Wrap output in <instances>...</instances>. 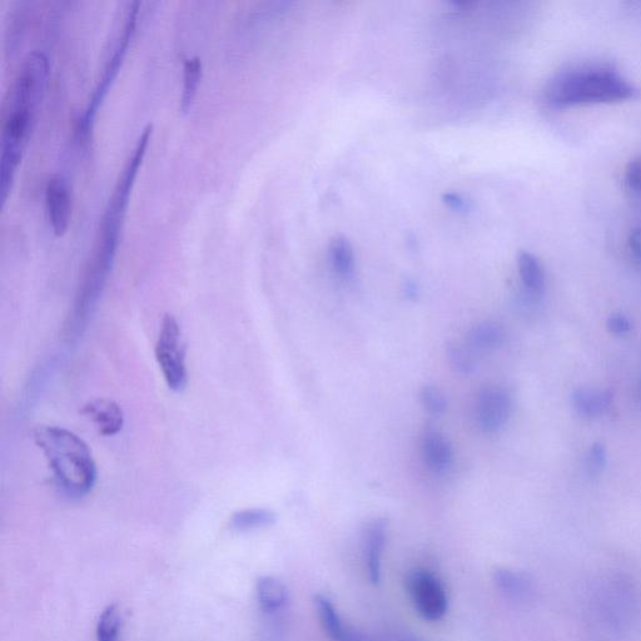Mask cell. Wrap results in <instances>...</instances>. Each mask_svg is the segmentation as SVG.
Masks as SVG:
<instances>
[{
  "label": "cell",
  "mask_w": 641,
  "mask_h": 641,
  "mask_svg": "<svg viewBox=\"0 0 641 641\" xmlns=\"http://www.w3.org/2000/svg\"><path fill=\"white\" fill-rule=\"evenodd\" d=\"M49 63L46 54L33 51L23 59L4 94L0 134V195L6 202L22 161L46 91Z\"/></svg>",
  "instance_id": "1"
},
{
  "label": "cell",
  "mask_w": 641,
  "mask_h": 641,
  "mask_svg": "<svg viewBox=\"0 0 641 641\" xmlns=\"http://www.w3.org/2000/svg\"><path fill=\"white\" fill-rule=\"evenodd\" d=\"M152 132V124H147L142 129L104 207L96 241H94L91 257L84 268L76 297V306L84 312L94 311L106 287L109 272L117 255L119 236L126 217L129 197L132 195L139 167L142 166L143 158L146 156Z\"/></svg>",
  "instance_id": "2"
},
{
  "label": "cell",
  "mask_w": 641,
  "mask_h": 641,
  "mask_svg": "<svg viewBox=\"0 0 641 641\" xmlns=\"http://www.w3.org/2000/svg\"><path fill=\"white\" fill-rule=\"evenodd\" d=\"M33 439L63 494L83 498L91 493L97 483V465L81 437L63 427L41 426L34 430Z\"/></svg>",
  "instance_id": "3"
},
{
  "label": "cell",
  "mask_w": 641,
  "mask_h": 641,
  "mask_svg": "<svg viewBox=\"0 0 641 641\" xmlns=\"http://www.w3.org/2000/svg\"><path fill=\"white\" fill-rule=\"evenodd\" d=\"M639 91L628 79L610 68L591 67L561 74L551 81L546 99L553 107L629 101Z\"/></svg>",
  "instance_id": "4"
},
{
  "label": "cell",
  "mask_w": 641,
  "mask_h": 641,
  "mask_svg": "<svg viewBox=\"0 0 641 641\" xmlns=\"http://www.w3.org/2000/svg\"><path fill=\"white\" fill-rule=\"evenodd\" d=\"M138 9V2L128 3L126 14L122 19V26H119L117 33L114 34L101 76L98 78L96 87H94L91 97H89L87 107L84 109L82 119L79 121L83 136L87 137L89 131H91L98 108L101 106L104 97L107 96L108 89L111 87L114 78L117 77L124 58H126L129 44H131L134 32H136Z\"/></svg>",
  "instance_id": "5"
},
{
  "label": "cell",
  "mask_w": 641,
  "mask_h": 641,
  "mask_svg": "<svg viewBox=\"0 0 641 641\" xmlns=\"http://www.w3.org/2000/svg\"><path fill=\"white\" fill-rule=\"evenodd\" d=\"M156 359L167 386L181 392L188 384L186 350L182 344L180 324L173 315L163 317L156 344Z\"/></svg>",
  "instance_id": "6"
},
{
  "label": "cell",
  "mask_w": 641,
  "mask_h": 641,
  "mask_svg": "<svg viewBox=\"0 0 641 641\" xmlns=\"http://www.w3.org/2000/svg\"><path fill=\"white\" fill-rule=\"evenodd\" d=\"M407 589L422 618L427 621L444 618L447 611L446 591L434 574L426 570H415L407 578Z\"/></svg>",
  "instance_id": "7"
},
{
  "label": "cell",
  "mask_w": 641,
  "mask_h": 641,
  "mask_svg": "<svg viewBox=\"0 0 641 641\" xmlns=\"http://www.w3.org/2000/svg\"><path fill=\"white\" fill-rule=\"evenodd\" d=\"M511 414V397L499 386H488L481 390L477 399V421L488 434L499 431L508 422Z\"/></svg>",
  "instance_id": "8"
},
{
  "label": "cell",
  "mask_w": 641,
  "mask_h": 641,
  "mask_svg": "<svg viewBox=\"0 0 641 641\" xmlns=\"http://www.w3.org/2000/svg\"><path fill=\"white\" fill-rule=\"evenodd\" d=\"M46 205L54 233L62 236L67 231L72 217V193L68 181L59 173L48 178Z\"/></svg>",
  "instance_id": "9"
},
{
  "label": "cell",
  "mask_w": 641,
  "mask_h": 641,
  "mask_svg": "<svg viewBox=\"0 0 641 641\" xmlns=\"http://www.w3.org/2000/svg\"><path fill=\"white\" fill-rule=\"evenodd\" d=\"M82 414L96 425L102 436L117 435L124 424L122 407L116 401L106 399V397L87 402L83 406Z\"/></svg>",
  "instance_id": "10"
},
{
  "label": "cell",
  "mask_w": 641,
  "mask_h": 641,
  "mask_svg": "<svg viewBox=\"0 0 641 641\" xmlns=\"http://www.w3.org/2000/svg\"><path fill=\"white\" fill-rule=\"evenodd\" d=\"M387 534V523L384 519L371 521L367 526L364 540L365 563L367 574L372 584L381 578V558L384 553Z\"/></svg>",
  "instance_id": "11"
},
{
  "label": "cell",
  "mask_w": 641,
  "mask_h": 641,
  "mask_svg": "<svg viewBox=\"0 0 641 641\" xmlns=\"http://www.w3.org/2000/svg\"><path fill=\"white\" fill-rule=\"evenodd\" d=\"M318 619L325 633L334 641H365L357 631L347 628L342 623L339 613L326 596L317 595L315 598Z\"/></svg>",
  "instance_id": "12"
},
{
  "label": "cell",
  "mask_w": 641,
  "mask_h": 641,
  "mask_svg": "<svg viewBox=\"0 0 641 641\" xmlns=\"http://www.w3.org/2000/svg\"><path fill=\"white\" fill-rule=\"evenodd\" d=\"M422 455L430 469L444 471L451 465L454 451L445 435L436 430H427L422 439Z\"/></svg>",
  "instance_id": "13"
},
{
  "label": "cell",
  "mask_w": 641,
  "mask_h": 641,
  "mask_svg": "<svg viewBox=\"0 0 641 641\" xmlns=\"http://www.w3.org/2000/svg\"><path fill=\"white\" fill-rule=\"evenodd\" d=\"M613 404V392L609 390L580 387L573 394V405L578 414L584 417L603 416Z\"/></svg>",
  "instance_id": "14"
},
{
  "label": "cell",
  "mask_w": 641,
  "mask_h": 641,
  "mask_svg": "<svg viewBox=\"0 0 641 641\" xmlns=\"http://www.w3.org/2000/svg\"><path fill=\"white\" fill-rule=\"evenodd\" d=\"M504 342V330L499 324L493 321L481 322V324L472 327L467 335L466 346L474 352H488L498 349Z\"/></svg>",
  "instance_id": "15"
},
{
  "label": "cell",
  "mask_w": 641,
  "mask_h": 641,
  "mask_svg": "<svg viewBox=\"0 0 641 641\" xmlns=\"http://www.w3.org/2000/svg\"><path fill=\"white\" fill-rule=\"evenodd\" d=\"M258 605L265 613H276L288 601V590L282 581L273 576H262L256 585Z\"/></svg>",
  "instance_id": "16"
},
{
  "label": "cell",
  "mask_w": 641,
  "mask_h": 641,
  "mask_svg": "<svg viewBox=\"0 0 641 641\" xmlns=\"http://www.w3.org/2000/svg\"><path fill=\"white\" fill-rule=\"evenodd\" d=\"M494 579L498 588L509 598L526 600L533 594V581L519 571L500 569L496 571Z\"/></svg>",
  "instance_id": "17"
},
{
  "label": "cell",
  "mask_w": 641,
  "mask_h": 641,
  "mask_svg": "<svg viewBox=\"0 0 641 641\" xmlns=\"http://www.w3.org/2000/svg\"><path fill=\"white\" fill-rule=\"evenodd\" d=\"M202 61L198 56H191L183 62V86L181 94L182 112L190 111L202 78Z\"/></svg>",
  "instance_id": "18"
},
{
  "label": "cell",
  "mask_w": 641,
  "mask_h": 641,
  "mask_svg": "<svg viewBox=\"0 0 641 641\" xmlns=\"http://www.w3.org/2000/svg\"><path fill=\"white\" fill-rule=\"evenodd\" d=\"M276 523V515L267 509H245L232 515L230 526L232 530L252 531L268 528Z\"/></svg>",
  "instance_id": "19"
},
{
  "label": "cell",
  "mask_w": 641,
  "mask_h": 641,
  "mask_svg": "<svg viewBox=\"0 0 641 641\" xmlns=\"http://www.w3.org/2000/svg\"><path fill=\"white\" fill-rule=\"evenodd\" d=\"M518 267L521 281L530 292L539 293L543 291L545 275L543 266H541L538 258L529 252H520Z\"/></svg>",
  "instance_id": "20"
},
{
  "label": "cell",
  "mask_w": 641,
  "mask_h": 641,
  "mask_svg": "<svg viewBox=\"0 0 641 641\" xmlns=\"http://www.w3.org/2000/svg\"><path fill=\"white\" fill-rule=\"evenodd\" d=\"M123 616L117 604H109L99 615L96 636L97 641H119Z\"/></svg>",
  "instance_id": "21"
},
{
  "label": "cell",
  "mask_w": 641,
  "mask_h": 641,
  "mask_svg": "<svg viewBox=\"0 0 641 641\" xmlns=\"http://www.w3.org/2000/svg\"><path fill=\"white\" fill-rule=\"evenodd\" d=\"M330 261L334 270L342 277H350L355 270V255L351 243L344 237H337L330 245Z\"/></svg>",
  "instance_id": "22"
},
{
  "label": "cell",
  "mask_w": 641,
  "mask_h": 641,
  "mask_svg": "<svg viewBox=\"0 0 641 641\" xmlns=\"http://www.w3.org/2000/svg\"><path fill=\"white\" fill-rule=\"evenodd\" d=\"M421 402L432 416H441L446 411L447 402L444 394L434 386H425L421 391Z\"/></svg>",
  "instance_id": "23"
},
{
  "label": "cell",
  "mask_w": 641,
  "mask_h": 641,
  "mask_svg": "<svg viewBox=\"0 0 641 641\" xmlns=\"http://www.w3.org/2000/svg\"><path fill=\"white\" fill-rule=\"evenodd\" d=\"M450 359L464 374H471L477 366V356L466 345H455L450 349Z\"/></svg>",
  "instance_id": "24"
},
{
  "label": "cell",
  "mask_w": 641,
  "mask_h": 641,
  "mask_svg": "<svg viewBox=\"0 0 641 641\" xmlns=\"http://www.w3.org/2000/svg\"><path fill=\"white\" fill-rule=\"evenodd\" d=\"M606 466V450L603 444L596 442L590 447L588 456V467L593 474H599Z\"/></svg>",
  "instance_id": "25"
},
{
  "label": "cell",
  "mask_w": 641,
  "mask_h": 641,
  "mask_svg": "<svg viewBox=\"0 0 641 641\" xmlns=\"http://www.w3.org/2000/svg\"><path fill=\"white\" fill-rule=\"evenodd\" d=\"M606 326L611 334L614 335H626L631 330V322L629 318L623 315V313H613L606 321Z\"/></svg>",
  "instance_id": "26"
},
{
  "label": "cell",
  "mask_w": 641,
  "mask_h": 641,
  "mask_svg": "<svg viewBox=\"0 0 641 641\" xmlns=\"http://www.w3.org/2000/svg\"><path fill=\"white\" fill-rule=\"evenodd\" d=\"M625 181L633 190L641 191V157L629 163L625 172Z\"/></svg>",
  "instance_id": "27"
},
{
  "label": "cell",
  "mask_w": 641,
  "mask_h": 641,
  "mask_svg": "<svg viewBox=\"0 0 641 641\" xmlns=\"http://www.w3.org/2000/svg\"><path fill=\"white\" fill-rule=\"evenodd\" d=\"M629 247L631 252H633L636 260L641 262V228H638V230H634L633 232H631L629 238Z\"/></svg>",
  "instance_id": "28"
},
{
  "label": "cell",
  "mask_w": 641,
  "mask_h": 641,
  "mask_svg": "<svg viewBox=\"0 0 641 641\" xmlns=\"http://www.w3.org/2000/svg\"><path fill=\"white\" fill-rule=\"evenodd\" d=\"M445 202L447 203V206H449L450 208H452V210H455V211H462V210H465L466 208L465 201L462 200V198L457 195H446Z\"/></svg>",
  "instance_id": "29"
},
{
  "label": "cell",
  "mask_w": 641,
  "mask_h": 641,
  "mask_svg": "<svg viewBox=\"0 0 641 641\" xmlns=\"http://www.w3.org/2000/svg\"><path fill=\"white\" fill-rule=\"evenodd\" d=\"M405 641H417L416 639H406Z\"/></svg>",
  "instance_id": "30"
}]
</instances>
